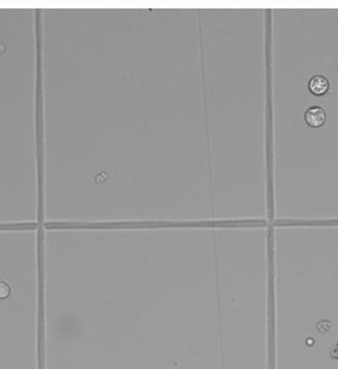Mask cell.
Instances as JSON below:
<instances>
[{
	"mask_svg": "<svg viewBox=\"0 0 338 369\" xmlns=\"http://www.w3.org/2000/svg\"><path fill=\"white\" fill-rule=\"evenodd\" d=\"M305 122L311 128H320L326 122L327 115L323 108L321 107H311L304 115Z\"/></svg>",
	"mask_w": 338,
	"mask_h": 369,
	"instance_id": "obj_1",
	"label": "cell"
},
{
	"mask_svg": "<svg viewBox=\"0 0 338 369\" xmlns=\"http://www.w3.org/2000/svg\"><path fill=\"white\" fill-rule=\"evenodd\" d=\"M11 293V288L6 282H0V299L7 298Z\"/></svg>",
	"mask_w": 338,
	"mask_h": 369,
	"instance_id": "obj_3",
	"label": "cell"
},
{
	"mask_svg": "<svg viewBox=\"0 0 338 369\" xmlns=\"http://www.w3.org/2000/svg\"><path fill=\"white\" fill-rule=\"evenodd\" d=\"M308 87L313 95L323 96L329 90L330 83L324 75H315L309 80Z\"/></svg>",
	"mask_w": 338,
	"mask_h": 369,
	"instance_id": "obj_2",
	"label": "cell"
}]
</instances>
